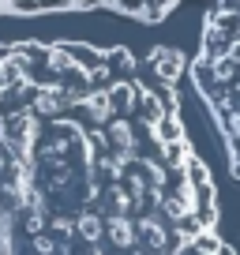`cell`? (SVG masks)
Wrapping results in <instances>:
<instances>
[{"instance_id": "cell-1", "label": "cell", "mask_w": 240, "mask_h": 255, "mask_svg": "<svg viewBox=\"0 0 240 255\" xmlns=\"http://www.w3.org/2000/svg\"><path fill=\"white\" fill-rule=\"evenodd\" d=\"M180 64L173 49L0 45V255H233Z\"/></svg>"}, {"instance_id": "cell-2", "label": "cell", "mask_w": 240, "mask_h": 255, "mask_svg": "<svg viewBox=\"0 0 240 255\" xmlns=\"http://www.w3.org/2000/svg\"><path fill=\"white\" fill-rule=\"evenodd\" d=\"M169 4L173 0H0V19L45 15V11H94V8L124 11V15H139V19H158Z\"/></svg>"}]
</instances>
